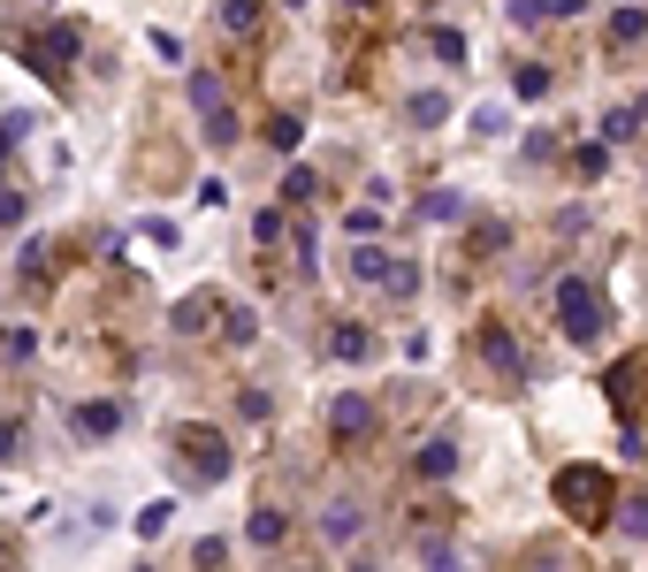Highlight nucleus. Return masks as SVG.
Returning a JSON list of instances; mask_svg holds the SVG:
<instances>
[{"label": "nucleus", "instance_id": "obj_18", "mask_svg": "<svg viewBox=\"0 0 648 572\" xmlns=\"http://www.w3.org/2000/svg\"><path fill=\"white\" fill-rule=\"evenodd\" d=\"M443 115H451V100H443V92H412V131H435Z\"/></svg>", "mask_w": 648, "mask_h": 572}, {"label": "nucleus", "instance_id": "obj_11", "mask_svg": "<svg viewBox=\"0 0 648 572\" xmlns=\"http://www.w3.org/2000/svg\"><path fill=\"white\" fill-rule=\"evenodd\" d=\"M283 535H291V519H283V512H275V504H260V512H252V519H245V542H252V550H275V542H283Z\"/></svg>", "mask_w": 648, "mask_h": 572}, {"label": "nucleus", "instance_id": "obj_22", "mask_svg": "<svg viewBox=\"0 0 648 572\" xmlns=\"http://www.w3.org/2000/svg\"><path fill=\"white\" fill-rule=\"evenodd\" d=\"M268 138L283 145V153H298V145H306V123H298V115H275V123H268Z\"/></svg>", "mask_w": 648, "mask_h": 572}, {"label": "nucleus", "instance_id": "obj_36", "mask_svg": "<svg viewBox=\"0 0 648 572\" xmlns=\"http://www.w3.org/2000/svg\"><path fill=\"white\" fill-rule=\"evenodd\" d=\"M343 8H374V0H343Z\"/></svg>", "mask_w": 648, "mask_h": 572}, {"label": "nucleus", "instance_id": "obj_28", "mask_svg": "<svg viewBox=\"0 0 648 572\" xmlns=\"http://www.w3.org/2000/svg\"><path fill=\"white\" fill-rule=\"evenodd\" d=\"M168 519H175V504H146V512H138V535H146V542H154V535H161Z\"/></svg>", "mask_w": 648, "mask_h": 572}, {"label": "nucleus", "instance_id": "obj_1", "mask_svg": "<svg viewBox=\"0 0 648 572\" xmlns=\"http://www.w3.org/2000/svg\"><path fill=\"white\" fill-rule=\"evenodd\" d=\"M549 496H557V504H565L580 527H603V519H618V481H611L603 466H557Z\"/></svg>", "mask_w": 648, "mask_h": 572}, {"label": "nucleus", "instance_id": "obj_15", "mask_svg": "<svg viewBox=\"0 0 648 572\" xmlns=\"http://www.w3.org/2000/svg\"><path fill=\"white\" fill-rule=\"evenodd\" d=\"M328 351H336V359H366V351H374V336H366L359 321H343V328H328Z\"/></svg>", "mask_w": 648, "mask_h": 572}, {"label": "nucleus", "instance_id": "obj_27", "mask_svg": "<svg viewBox=\"0 0 648 572\" xmlns=\"http://www.w3.org/2000/svg\"><path fill=\"white\" fill-rule=\"evenodd\" d=\"M221 328H229V344H252V336H260V321H252L245 305H229V321H221Z\"/></svg>", "mask_w": 648, "mask_h": 572}, {"label": "nucleus", "instance_id": "obj_7", "mask_svg": "<svg viewBox=\"0 0 648 572\" xmlns=\"http://www.w3.org/2000/svg\"><path fill=\"white\" fill-rule=\"evenodd\" d=\"M328 435H336V442H366V435H374V405H366V397H336V405H328Z\"/></svg>", "mask_w": 648, "mask_h": 572}, {"label": "nucleus", "instance_id": "obj_33", "mask_svg": "<svg viewBox=\"0 0 648 572\" xmlns=\"http://www.w3.org/2000/svg\"><path fill=\"white\" fill-rule=\"evenodd\" d=\"M15 450H23V420H0V466H8Z\"/></svg>", "mask_w": 648, "mask_h": 572}, {"label": "nucleus", "instance_id": "obj_37", "mask_svg": "<svg viewBox=\"0 0 648 572\" xmlns=\"http://www.w3.org/2000/svg\"><path fill=\"white\" fill-rule=\"evenodd\" d=\"M291 8H298V0H291Z\"/></svg>", "mask_w": 648, "mask_h": 572}, {"label": "nucleus", "instance_id": "obj_29", "mask_svg": "<svg viewBox=\"0 0 648 572\" xmlns=\"http://www.w3.org/2000/svg\"><path fill=\"white\" fill-rule=\"evenodd\" d=\"M503 245H511V229H503V222H481V229H474V253H503Z\"/></svg>", "mask_w": 648, "mask_h": 572}, {"label": "nucleus", "instance_id": "obj_16", "mask_svg": "<svg viewBox=\"0 0 648 572\" xmlns=\"http://www.w3.org/2000/svg\"><path fill=\"white\" fill-rule=\"evenodd\" d=\"M549 85H557V77H549L542 61H519V69H511V92H519V100H542Z\"/></svg>", "mask_w": 648, "mask_h": 572}, {"label": "nucleus", "instance_id": "obj_20", "mask_svg": "<svg viewBox=\"0 0 648 572\" xmlns=\"http://www.w3.org/2000/svg\"><path fill=\"white\" fill-rule=\"evenodd\" d=\"M206 313H214L206 298H183V305L168 313V328H175V336H198V328H206Z\"/></svg>", "mask_w": 648, "mask_h": 572}, {"label": "nucleus", "instance_id": "obj_3", "mask_svg": "<svg viewBox=\"0 0 648 572\" xmlns=\"http://www.w3.org/2000/svg\"><path fill=\"white\" fill-rule=\"evenodd\" d=\"M84 54V31H77V15H54L46 31H31L23 38V69L31 77H69V61Z\"/></svg>", "mask_w": 648, "mask_h": 572}, {"label": "nucleus", "instance_id": "obj_5", "mask_svg": "<svg viewBox=\"0 0 648 572\" xmlns=\"http://www.w3.org/2000/svg\"><path fill=\"white\" fill-rule=\"evenodd\" d=\"M191 108H198V123H206V145H214V153L237 145V108H229V92H221L214 69H191Z\"/></svg>", "mask_w": 648, "mask_h": 572}, {"label": "nucleus", "instance_id": "obj_25", "mask_svg": "<svg viewBox=\"0 0 648 572\" xmlns=\"http://www.w3.org/2000/svg\"><path fill=\"white\" fill-rule=\"evenodd\" d=\"M298 199H314V168H291L283 176V206H298Z\"/></svg>", "mask_w": 648, "mask_h": 572}, {"label": "nucleus", "instance_id": "obj_19", "mask_svg": "<svg viewBox=\"0 0 648 572\" xmlns=\"http://www.w3.org/2000/svg\"><path fill=\"white\" fill-rule=\"evenodd\" d=\"M359 283H382V268H389V253H374V245H351V260H343Z\"/></svg>", "mask_w": 648, "mask_h": 572}, {"label": "nucleus", "instance_id": "obj_8", "mask_svg": "<svg viewBox=\"0 0 648 572\" xmlns=\"http://www.w3.org/2000/svg\"><path fill=\"white\" fill-rule=\"evenodd\" d=\"M481 359L496 367V374H503V382H526V359H519V344H511V336H503L496 321L481 328Z\"/></svg>", "mask_w": 648, "mask_h": 572}, {"label": "nucleus", "instance_id": "obj_17", "mask_svg": "<svg viewBox=\"0 0 648 572\" xmlns=\"http://www.w3.org/2000/svg\"><path fill=\"white\" fill-rule=\"evenodd\" d=\"M641 123H648V108H611V115H603V138H641Z\"/></svg>", "mask_w": 648, "mask_h": 572}, {"label": "nucleus", "instance_id": "obj_24", "mask_svg": "<svg viewBox=\"0 0 648 572\" xmlns=\"http://www.w3.org/2000/svg\"><path fill=\"white\" fill-rule=\"evenodd\" d=\"M23 214H31V199H23V191H15V183H0V229H15V222H23Z\"/></svg>", "mask_w": 648, "mask_h": 572}, {"label": "nucleus", "instance_id": "obj_23", "mask_svg": "<svg viewBox=\"0 0 648 572\" xmlns=\"http://www.w3.org/2000/svg\"><path fill=\"white\" fill-rule=\"evenodd\" d=\"M428 46H435V61H451V69L466 61V38H458V31H428Z\"/></svg>", "mask_w": 648, "mask_h": 572}, {"label": "nucleus", "instance_id": "obj_31", "mask_svg": "<svg viewBox=\"0 0 648 572\" xmlns=\"http://www.w3.org/2000/svg\"><path fill=\"white\" fill-rule=\"evenodd\" d=\"M603 160H611L603 145H580V153H572V168H580V176H603Z\"/></svg>", "mask_w": 648, "mask_h": 572}, {"label": "nucleus", "instance_id": "obj_4", "mask_svg": "<svg viewBox=\"0 0 648 572\" xmlns=\"http://www.w3.org/2000/svg\"><path fill=\"white\" fill-rule=\"evenodd\" d=\"M557 321H565L572 344H595V336L611 328V313H603V298H595L588 276H565V283H557Z\"/></svg>", "mask_w": 648, "mask_h": 572}, {"label": "nucleus", "instance_id": "obj_9", "mask_svg": "<svg viewBox=\"0 0 648 572\" xmlns=\"http://www.w3.org/2000/svg\"><path fill=\"white\" fill-rule=\"evenodd\" d=\"M359 527H366V512H359V504H328V512H321V542H328V550L359 542Z\"/></svg>", "mask_w": 648, "mask_h": 572}, {"label": "nucleus", "instance_id": "obj_26", "mask_svg": "<svg viewBox=\"0 0 648 572\" xmlns=\"http://www.w3.org/2000/svg\"><path fill=\"white\" fill-rule=\"evenodd\" d=\"M458 206H466L458 191H428V222H458Z\"/></svg>", "mask_w": 648, "mask_h": 572}, {"label": "nucleus", "instance_id": "obj_35", "mask_svg": "<svg viewBox=\"0 0 648 572\" xmlns=\"http://www.w3.org/2000/svg\"><path fill=\"white\" fill-rule=\"evenodd\" d=\"M15 131H23V115H8V123H0V160H8V145H15Z\"/></svg>", "mask_w": 648, "mask_h": 572}, {"label": "nucleus", "instance_id": "obj_12", "mask_svg": "<svg viewBox=\"0 0 648 572\" xmlns=\"http://www.w3.org/2000/svg\"><path fill=\"white\" fill-rule=\"evenodd\" d=\"M503 15L526 31V23H557V15H580V0H511Z\"/></svg>", "mask_w": 648, "mask_h": 572}, {"label": "nucleus", "instance_id": "obj_30", "mask_svg": "<svg viewBox=\"0 0 648 572\" xmlns=\"http://www.w3.org/2000/svg\"><path fill=\"white\" fill-rule=\"evenodd\" d=\"M618 535H634V542H648V504H626V512H618Z\"/></svg>", "mask_w": 648, "mask_h": 572}, {"label": "nucleus", "instance_id": "obj_34", "mask_svg": "<svg viewBox=\"0 0 648 572\" xmlns=\"http://www.w3.org/2000/svg\"><path fill=\"white\" fill-rule=\"evenodd\" d=\"M526 160H557V131H534V138H526Z\"/></svg>", "mask_w": 648, "mask_h": 572}, {"label": "nucleus", "instance_id": "obj_2", "mask_svg": "<svg viewBox=\"0 0 648 572\" xmlns=\"http://www.w3.org/2000/svg\"><path fill=\"white\" fill-rule=\"evenodd\" d=\"M168 450L183 458V473H191L198 489L229 481V435H214V428H198V420H183V428L168 435Z\"/></svg>", "mask_w": 648, "mask_h": 572}, {"label": "nucleus", "instance_id": "obj_13", "mask_svg": "<svg viewBox=\"0 0 648 572\" xmlns=\"http://www.w3.org/2000/svg\"><path fill=\"white\" fill-rule=\"evenodd\" d=\"M260 23V0H214V31H229V38H245Z\"/></svg>", "mask_w": 648, "mask_h": 572}, {"label": "nucleus", "instance_id": "obj_32", "mask_svg": "<svg viewBox=\"0 0 648 572\" xmlns=\"http://www.w3.org/2000/svg\"><path fill=\"white\" fill-rule=\"evenodd\" d=\"M252 237H260V245H275V237H283V206H268V214L252 222Z\"/></svg>", "mask_w": 648, "mask_h": 572}, {"label": "nucleus", "instance_id": "obj_14", "mask_svg": "<svg viewBox=\"0 0 648 572\" xmlns=\"http://www.w3.org/2000/svg\"><path fill=\"white\" fill-rule=\"evenodd\" d=\"M648 38V8H611V46H641Z\"/></svg>", "mask_w": 648, "mask_h": 572}, {"label": "nucleus", "instance_id": "obj_6", "mask_svg": "<svg viewBox=\"0 0 648 572\" xmlns=\"http://www.w3.org/2000/svg\"><path fill=\"white\" fill-rule=\"evenodd\" d=\"M115 428H123V405H115V397H92V405L69 413V435H77V442H107Z\"/></svg>", "mask_w": 648, "mask_h": 572}, {"label": "nucleus", "instance_id": "obj_38", "mask_svg": "<svg viewBox=\"0 0 648 572\" xmlns=\"http://www.w3.org/2000/svg\"><path fill=\"white\" fill-rule=\"evenodd\" d=\"M0 550H8V542H0Z\"/></svg>", "mask_w": 648, "mask_h": 572}, {"label": "nucleus", "instance_id": "obj_10", "mask_svg": "<svg viewBox=\"0 0 648 572\" xmlns=\"http://www.w3.org/2000/svg\"><path fill=\"white\" fill-rule=\"evenodd\" d=\"M412 473H420V481H451V473H458V442H420Z\"/></svg>", "mask_w": 648, "mask_h": 572}, {"label": "nucleus", "instance_id": "obj_39", "mask_svg": "<svg viewBox=\"0 0 648 572\" xmlns=\"http://www.w3.org/2000/svg\"><path fill=\"white\" fill-rule=\"evenodd\" d=\"M641 108H648V100H641Z\"/></svg>", "mask_w": 648, "mask_h": 572}, {"label": "nucleus", "instance_id": "obj_21", "mask_svg": "<svg viewBox=\"0 0 648 572\" xmlns=\"http://www.w3.org/2000/svg\"><path fill=\"white\" fill-rule=\"evenodd\" d=\"M382 290H389V298H412V290H420V268H412V260H389V268H382Z\"/></svg>", "mask_w": 648, "mask_h": 572}]
</instances>
